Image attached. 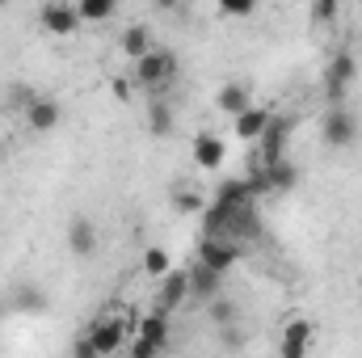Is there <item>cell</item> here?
Instances as JSON below:
<instances>
[{
  "label": "cell",
  "mask_w": 362,
  "mask_h": 358,
  "mask_svg": "<svg viewBox=\"0 0 362 358\" xmlns=\"http://www.w3.org/2000/svg\"><path fill=\"white\" fill-rule=\"evenodd\" d=\"M34 97H38V93L30 89V85H13V93H8V101H13V105H21V110H25Z\"/></svg>",
  "instance_id": "484cf974"
},
{
  "label": "cell",
  "mask_w": 362,
  "mask_h": 358,
  "mask_svg": "<svg viewBox=\"0 0 362 358\" xmlns=\"http://www.w3.org/2000/svg\"><path fill=\"white\" fill-rule=\"evenodd\" d=\"M148 135H156V139L173 135V105H169V101H160V97L148 105Z\"/></svg>",
  "instance_id": "d6986e66"
},
{
  "label": "cell",
  "mask_w": 362,
  "mask_h": 358,
  "mask_svg": "<svg viewBox=\"0 0 362 358\" xmlns=\"http://www.w3.org/2000/svg\"><path fill=\"white\" fill-rule=\"evenodd\" d=\"M81 21H110L118 13V0H76Z\"/></svg>",
  "instance_id": "ffe728a7"
},
{
  "label": "cell",
  "mask_w": 362,
  "mask_h": 358,
  "mask_svg": "<svg viewBox=\"0 0 362 358\" xmlns=\"http://www.w3.org/2000/svg\"><path fill=\"white\" fill-rule=\"evenodd\" d=\"M274 110L270 105H249V110H240L236 118H232V131H236V139H245V144H257L262 135H266V127H270Z\"/></svg>",
  "instance_id": "30bf717a"
},
{
  "label": "cell",
  "mask_w": 362,
  "mask_h": 358,
  "mask_svg": "<svg viewBox=\"0 0 362 358\" xmlns=\"http://www.w3.org/2000/svg\"><path fill=\"white\" fill-rule=\"evenodd\" d=\"M198 262H206L211 270H228L240 262V241H232V236H202V245H198Z\"/></svg>",
  "instance_id": "ba28073f"
},
{
  "label": "cell",
  "mask_w": 362,
  "mask_h": 358,
  "mask_svg": "<svg viewBox=\"0 0 362 358\" xmlns=\"http://www.w3.org/2000/svg\"><path fill=\"white\" fill-rule=\"evenodd\" d=\"M169 346V312L160 308V312H152V316H144V321H135V342L127 346L135 358H152L160 354Z\"/></svg>",
  "instance_id": "3957f363"
},
{
  "label": "cell",
  "mask_w": 362,
  "mask_h": 358,
  "mask_svg": "<svg viewBox=\"0 0 362 358\" xmlns=\"http://www.w3.org/2000/svg\"><path fill=\"white\" fill-rule=\"evenodd\" d=\"M4 4H8V0H0V8H4Z\"/></svg>",
  "instance_id": "f1b7e54d"
},
{
  "label": "cell",
  "mask_w": 362,
  "mask_h": 358,
  "mask_svg": "<svg viewBox=\"0 0 362 358\" xmlns=\"http://www.w3.org/2000/svg\"><path fill=\"white\" fill-rule=\"evenodd\" d=\"M189 156H194V165H198L202 173H215V169L223 165V156H228V144H223L215 131H202V135H194Z\"/></svg>",
  "instance_id": "9c48e42d"
},
{
  "label": "cell",
  "mask_w": 362,
  "mask_h": 358,
  "mask_svg": "<svg viewBox=\"0 0 362 358\" xmlns=\"http://www.w3.org/2000/svg\"><path fill=\"white\" fill-rule=\"evenodd\" d=\"M354 76H358V59L350 51H337L329 59V72H325V89H329V101L333 105H346V93L354 85Z\"/></svg>",
  "instance_id": "5b68a950"
},
{
  "label": "cell",
  "mask_w": 362,
  "mask_h": 358,
  "mask_svg": "<svg viewBox=\"0 0 362 358\" xmlns=\"http://www.w3.org/2000/svg\"><path fill=\"white\" fill-rule=\"evenodd\" d=\"M312 342H316V321H308V316H291V321L282 325L278 350H282V358H303L308 350H312Z\"/></svg>",
  "instance_id": "8992f818"
},
{
  "label": "cell",
  "mask_w": 362,
  "mask_h": 358,
  "mask_svg": "<svg viewBox=\"0 0 362 358\" xmlns=\"http://www.w3.org/2000/svg\"><path fill=\"white\" fill-rule=\"evenodd\" d=\"M291 131H295V118H291V114H282V118H270L266 135L257 139V144H262V165H274V161H282Z\"/></svg>",
  "instance_id": "8fae6325"
},
{
  "label": "cell",
  "mask_w": 362,
  "mask_h": 358,
  "mask_svg": "<svg viewBox=\"0 0 362 358\" xmlns=\"http://www.w3.org/2000/svg\"><path fill=\"white\" fill-rule=\"evenodd\" d=\"M173 211H181V215H198V211H206V198H202L194 185H177V190H173Z\"/></svg>",
  "instance_id": "7402d4cb"
},
{
  "label": "cell",
  "mask_w": 362,
  "mask_h": 358,
  "mask_svg": "<svg viewBox=\"0 0 362 358\" xmlns=\"http://www.w3.org/2000/svg\"><path fill=\"white\" fill-rule=\"evenodd\" d=\"M59 122H64V105H59L55 97H34V101L25 105V127H30V131L47 135V131H55Z\"/></svg>",
  "instance_id": "7c38bea8"
},
{
  "label": "cell",
  "mask_w": 362,
  "mask_h": 358,
  "mask_svg": "<svg viewBox=\"0 0 362 358\" xmlns=\"http://www.w3.org/2000/svg\"><path fill=\"white\" fill-rule=\"evenodd\" d=\"M169 270H173V258H169V249H160V245L144 249V274H148V278H165Z\"/></svg>",
  "instance_id": "603a6c76"
},
{
  "label": "cell",
  "mask_w": 362,
  "mask_h": 358,
  "mask_svg": "<svg viewBox=\"0 0 362 358\" xmlns=\"http://www.w3.org/2000/svg\"><path fill=\"white\" fill-rule=\"evenodd\" d=\"M173 76H177V55L165 51V47H152L135 59V85L144 93H152V97H160L165 85H173Z\"/></svg>",
  "instance_id": "7a4b0ae2"
},
{
  "label": "cell",
  "mask_w": 362,
  "mask_h": 358,
  "mask_svg": "<svg viewBox=\"0 0 362 358\" xmlns=\"http://www.w3.org/2000/svg\"><path fill=\"white\" fill-rule=\"evenodd\" d=\"M131 329H135V321H131V312H122V308H110V312H101L97 321L89 325V337L76 346L81 354H118V350H127L131 346Z\"/></svg>",
  "instance_id": "6da1fadb"
},
{
  "label": "cell",
  "mask_w": 362,
  "mask_h": 358,
  "mask_svg": "<svg viewBox=\"0 0 362 358\" xmlns=\"http://www.w3.org/2000/svg\"><path fill=\"white\" fill-rule=\"evenodd\" d=\"M266 178H270V194H291V190L299 185V169L282 156V161L266 165Z\"/></svg>",
  "instance_id": "e0dca14e"
},
{
  "label": "cell",
  "mask_w": 362,
  "mask_h": 358,
  "mask_svg": "<svg viewBox=\"0 0 362 358\" xmlns=\"http://www.w3.org/2000/svg\"><path fill=\"white\" fill-rule=\"evenodd\" d=\"M68 249H72V258H81V262H89L93 253H97V224H93L89 215H76V219L68 224Z\"/></svg>",
  "instance_id": "4fadbf2b"
},
{
  "label": "cell",
  "mask_w": 362,
  "mask_h": 358,
  "mask_svg": "<svg viewBox=\"0 0 362 358\" xmlns=\"http://www.w3.org/2000/svg\"><path fill=\"white\" fill-rule=\"evenodd\" d=\"M337 8H341V0H312V17L316 21H333Z\"/></svg>",
  "instance_id": "d4e9b609"
},
{
  "label": "cell",
  "mask_w": 362,
  "mask_h": 358,
  "mask_svg": "<svg viewBox=\"0 0 362 358\" xmlns=\"http://www.w3.org/2000/svg\"><path fill=\"white\" fill-rule=\"evenodd\" d=\"M181 299H189V270H169L165 278H160V308L165 312H173Z\"/></svg>",
  "instance_id": "2e32d148"
},
{
  "label": "cell",
  "mask_w": 362,
  "mask_h": 358,
  "mask_svg": "<svg viewBox=\"0 0 362 358\" xmlns=\"http://www.w3.org/2000/svg\"><path fill=\"white\" fill-rule=\"evenodd\" d=\"M219 291H223V270H211L206 262H194V266H189V295L211 299V295H219Z\"/></svg>",
  "instance_id": "9a60e30c"
},
{
  "label": "cell",
  "mask_w": 362,
  "mask_h": 358,
  "mask_svg": "<svg viewBox=\"0 0 362 358\" xmlns=\"http://www.w3.org/2000/svg\"><path fill=\"white\" fill-rule=\"evenodd\" d=\"M38 21H42V30L55 34V38H68V34L81 30V13H76V4H68V0H47L42 13H38Z\"/></svg>",
  "instance_id": "52a82bcc"
},
{
  "label": "cell",
  "mask_w": 362,
  "mask_h": 358,
  "mask_svg": "<svg viewBox=\"0 0 362 358\" xmlns=\"http://www.w3.org/2000/svg\"><path fill=\"white\" fill-rule=\"evenodd\" d=\"M219 13L223 17H253L257 13V0H219Z\"/></svg>",
  "instance_id": "cb8c5ba5"
},
{
  "label": "cell",
  "mask_w": 362,
  "mask_h": 358,
  "mask_svg": "<svg viewBox=\"0 0 362 358\" xmlns=\"http://www.w3.org/2000/svg\"><path fill=\"white\" fill-rule=\"evenodd\" d=\"M110 89H114V97H118V101H131V81L114 76V81H110Z\"/></svg>",
  "instance_id": "4316f807"
},
{
  "label": "cell",
  "mask_w": 362,
  "mask_h": 358,
  "mask_svg": "<svg viewBox=\"0 0 362 358\" xmlns=\"http://www.w3.org/2000/svg\"><path fill=\"white\" fill-rule=\"evenodd\" d=\"M152 4H156V8H160V13H173V8H177L181 0H152Z\"/></svg>",
  "instance_id": "83f0119b"
},
{
  "label": "cell",
  "mask_w": 362,
  "mask_h": 358,
  "mask_svg": "<svg viewBox=\"0 0 362 358\" xmlns=\"http://www.w3.org/2000/svg\"><path fill=\"white\" fill-rule=\"evenodd\" d=\"M249 105H253V85H245V81H228L223 89L215 93V110L228 114V118H236V114L249 110Z\"/></svg>",
  "instance_id": "5bb4252c"
},
{
  "label": "cell",
  "mask_w": 362,
  "mask_h": 358,
  "mask_svg": "<svg viewBox=\"0 0 362 358\" xmlns=\"http://www.w3.org/2000/svg\"><path fill=\"white\" fill-rule=\"evenodd\" d=\"M206 312H211V321L219 325V329H228V325H236V304L219 291V295H211L206 299Z\"/></svg>",
  "instance_id": "44dd1931"
},
{
  "label": "cell",
  "mask_w": 362,
  "mask_h": 358,
  "mask_svg": "<svg viewBox=\"0 0 362 358\" xmlns=\"http://www.w3.org/2000/svg\"><path fill=\"white\" fill-rule=\"evenodd\" d=\"M320 135H325L329 148H354L358 144V118H354V110L350 105H333L325 114V122H320Z\"/></svg>",
  "instance_id": "277c9868"
},
{
  "label": "cell",
  "mask_w": 362,
  "mask_h": 358,
  "mask_svg": "<svg viewBox=\"0 0 362 358\" xmlns=\"http://www.w3.org/2000/svg\"><path fill=\"white\" fill-rule=\"evenodd\" d=\"M144 51H152V30H148L144 21H135V25L122 30V55H127V59H139Z\"/></svg>",
  "instance_id": "ac0fdd59"
}]
</instances>
